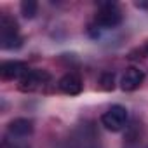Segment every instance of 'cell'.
I'll return each mask as SVG.
<instances>
[{"label": "cell", "instance_id": "obj_1", "mask_svg": "<svg viewBox=\"0 0 148 148\" xmlns=\"http://www.w3.org/2000/svg\"><path fill=\"white\" fill-rule=\"evenodd\" d=\"M23 45V37L19 35V25L18 21L9 16L2 14L0 18V47L4 51H14Z\"/></svg>", "mask_w": 148, "mask_h": 148}, {"label": "cell", "instance_id": "obj_2", "mask_svg": "<svg viewBox=\"0 0 148 148\" xmlns=\"http://www.w3.org/2000/svg\"><path fill=\"white\" fill-rule=\"evenodd\" d=\"M124 21V14L117 2H99L94 14V23L99 28H117Z\"/></svg>", "mask_w": 148, "mask_h": 148}, {"label": "cell", "instance_id": "obj_3", "mask_svg": "<svg viewBox=\"0 0 148 148\" xmlns=\"http://www.w3.org/2000/svg\"><path fill=\"white\" fill-rule=\"evenodd\" d=\"M125 122H127V110L122 105H113L101 115V124L112 132L122 131Z\"/></svg>", "mask_w": 148, "mask_h": 148}, {"label": "cell", "instance_id": "obj_4", "mask_svg": "<svg viewBox=\"0 0 148 148\" xmlns=\"http://www.w3.org/2000/svg\"><path fill=\"white\" fill-rule=\"evenodd\" d=\"M49 80H51V75L47 71H44V70H30L26 75L19 80V89L23 92L40 91Z\"/></svg>", "mask_w": 148, "mask_h": 148}, {"label": "cell", "instance_id": "obj_5", "mask_svg": "<svg viewBox=\"0 0 148 148\" xmlns=\"http://www.w3.org/2000/svg\"><path fill=\"white\" fill-rule=\"evenodd\" d=\"M28 71H30L28 64L25 61H18V59L4 61L0 64V77L4 80H21Z\"/></svg>", "mask_w": 148, "mask_h": 148}, {"label": "cell", "instance_id": "obj_6", "mask_svg": "<svg viewBox=\"0 0 148 148\" xmlns=\"http://www.w3.org/2000/svg\"><path fill=\"white\" fill-rule=\"evenodd\" d=\"M145 80V73L143 70L136 68V66H131L125 70V73L122 75V80H120V89L124 92H132L136 91Z\"/></svg>", "mask_w": 148, "mask_h": 148}, {"label": "cell", "instance_id": "obj_7", "mask_svg": "<svg viewBox=\"0 0 148 148\" xmlns=\"http://www.w3.org/2000/svg\"><path fill=\"white\" fill-rule=\"evenodd\" d=\"M58 89L63 92V94H68V96H77L82 92L84 89V84H82V79L77 75V73H66L63 75L58 82Z\"/></svg>", "mask_w": 148, "mask_h": 148}, {"label": "cell", "instance_id": "obj_8", "mask_svg": "<svg viewBox=\"0 0 148 148\" xmlns=\"http://www.w3.org/2000/svg\"><path fill=\"white\" fill-rule=\"evenodd\" d=\"M33 132V122L30 119H14L7 125V136L19 139V138H28Z\"/></svg>", "mask_w": 148, "mask_h": 148}, {"label": "cell", "instance_id": "obj_9", "mask_svg": "<svg viewBox=\"0 0 148 148\" xmlns=\"http://www.w3.org/2000/svg\"><path fill=\"white\" fill-rule=\"evenodd\" d=\"M19 9H21L23 18H26V19H33L35 14H37V11H38V4L35 2V0H23L21 5H19Z\"/></svg>", "mask_w": 148, "mask_h": 148}, {"label": "cell", "instance_id": "obj_10", "mask_svg": "<svg viewBox=\"0 0 148 148\" xmlns=\"http://www.w3.org/2000/svg\"><path fill=\"white\" fill-rule=\"evenodd\" d=\"M99 87L103 91H113L115 89V77L113 73H103L99 79Z\"/></svg>", "mask_w": 148, "mask_h": 148}, {"label": "cell", "instance_id": "obj_11", "mask_svg": "<svg viewBox=\"0 0 148 148\" xmlns=\"http://www.w3.org/2000/svg\"><path fill=\"white\" fill-rule=\"evenodd\" d=\"M2 148H30L28 145H25V143H18L14 138H5L4 139V145H2Z\"/></svg>", "mask_w": 148, "mask_h": 148}, {"label": "cell", "instance_id": "obj_12", "mask_svg": "<svg viewBox=\"0 0 148 148\" xmlns=\"http://www.w3.org/2000/svg\"><path fill=\"white\" fill-rule=\"evenodd\" d=\"M134 7H138V9H148V2L139 0V2H134Z\"/></svg>", "mask_w": 148, "mask_h": 148}, {"label": "cell", "instance_id": "obj_13", "mask_svg": "<svg viewBox=\"0 0 148 148\" xmlns=\"http://www.w3.org/2000/svg\"><path fill=\"white\" fill-rule=\"evenodd\" d=\"M141 51H143V52H145V54L148 56V40H146V44L143 45V49H141Z\"/></svg>", "mask_w": 148, "mask_h": 148}]
</instances>
